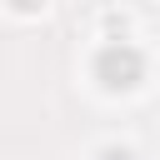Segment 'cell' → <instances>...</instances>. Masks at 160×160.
Instances as JSON below:
<instances>
[{"mask_svg": "<svg viewBox=\"0 0 160 160\" xmlns=\"http://www.w3.org/2000/svg\"><path fill=\"white\" fill-rule=\"evenodd\" d=\"M90 70H95V80H100L105 90H135V85L145 80V55H140L130 40H105Z\"/></svg>", "mask_w": 160, "mask_h": 160, "instance_id": "6da1fadb", "label": "cell"}, {"mask_svg": "<svg viewBox=\"0 0 160 160\" xmlns=\"http://www.w3.org/2000/svg\"><path fill=\"white\" fill-rule=\"evenodd\" d=\"M100 25H105V30H110V35H115V30H120V35H125V25H130V20H125V15H115V10H105V15H100Z\"/></svg>", "mask_w": 160, "mask_h": 160, "instance_id": "7a4b0ae2", "label": "cell"}, {"mask_svg": "<svg viewBox=\"0 0 160 160\" xmlns=\"http://www.w3.org/2000/svg\"><path fill=\"white\" fill-rule=\"evenodd\" d=\"M95 160H135V150H125V145H105Z\"/></svg>", "mask_w": 160, "mask_h": 160, "instance_id": "3957f363", "label": "cell"}, {"mask_svg": "<svg viewBox=\"0 0 160 160\" xmlns=\"http://www.w3.org/2000/svg\"><path fill=\"white\" fill-rule=\"evenodd\" d=\"M10 5H15L20 15H40V10H45V0H10Z\"/></svg>", "mask_w": 160, "mask_h": 160, "instance_id": "277c9868", "label": "cell"}]
</instances>
